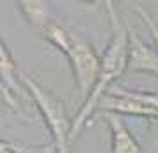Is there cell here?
I'll return each mask as SVG.
<instances>
[{
  "instance_id": "ba28073f",
  "label": "cell",
  "mask_w": 158,
  "mask_h": 153,
  "mask_svg": "<svg viewBox=\"0 0 158 153\" xmlns=\"http://www.w3.org/2000/svg\"><path fill=\"white\" fill-rule=\"evenodd\" d=\"M20 11H22L27 22L37 29L43 30L48 23L52 22L48 18V6L44 2H20Z\"/></svg>"
},
{
  "instance_id": "7c38bea8",
  "label": "cell",
  "mask_w": 158,
  "mask_h": 153,
  "mask_svg": "<svg viewBox=\"0 0 158 153\" xmlns=\"http://www.w3.org/2000/svg\"><path fill=\"white\" fill-rule=\"evenodd\" d=\"M59 153H60V151H59Z\"/></svg>"
},
{
  "instance_id": "9c48e42d",
  "label": "cell",
  "mask_w": 158,
  "mask_h": 153,
  "mask_svg": "<svg viewBox=\"0 0 158 153\" xmlns=\"http://www.w3.org/2000/svg\"><path fill=\"white\" fill-rule=\"evenodd\" d=\"M0 151L2 153H59V148L53 141L48 142V144H25V142L2 141L0 142Z\"/></svg>"
},
{
  "instance_id": "277c9868",
  "label": "cell",
  "mask_w": 158,
  "mask_h": 153,
  "mask_svg": "<svg viewBox=\"0 0 158 153\" xmlns=\"http://www.w3.org/2000/svg\"><path fill=\"white\" fill-rule=\"evenodd\" d=\"M128 73L142 71L158 79V50L146 45L133 29H128Z\"/></svg>"
},
{
  "instance_id": "52a82bcc",
  "label": "cell",
  "mask_w": 158,
  "mask_h": 153,
  "mask_svg": "<svg viewBox=\"0 0 158 153\" xmlns=\"http://www.w3.org/2000/svg\"><path fill=\"white\" fill-rule=\"evenodd\" d=\"M101 112H114V114H131V116H140L146 119H156L158 117V110L146 107L142 103H139L137 100H131L128 96H121V95H107L101 98L100 107Z\"/></svg>"
},
{
  "instance_id": "5b68a950",
  "label": "cell",
  "mask_w": 158,
  "mask_h": 153,
  "mask_svg": "<svg viewBox=\"0 0 158 153\" xmlns=\"http://www.w3.org/2000/svg\"><path fill=\"white\" fill-rule=\"evenodd\" d=\"M103 119L107 121L110 130V141H112V153H144L140 144L137 142L133 134L124 125L119 114L114 112H101Z\"/></svg>"
},
{
  "instance_id": "6da1fadb",
  "label": "cell",
  "mask_w": 158,
  "mask_h": 153,
  "mask_svg": "<svg viewBox=\"0 0 158 153\" xmlns=\"http://www.w3.org/2000/svg\"><path fill=\"white\" fill-rule=\"evenodd\" d=\"M105 9H107L110 25H112V37H110V43L107 45V48L101 55L98 80L94 84V87L91 89L89 96L85 98L84 105L80 107L78 114L73 119L71 141L78 137V134L84 130V126L93 117L94 110L100 107L101 98L107 95L108 89L126 71V66H128V29L119 20L114 7V2H105Z\"/></svg>"
},
{
  "instance_id": "3957f363",
  "label": "cell",
  "mask_w": 158,
  "mask_h": 153,
  "mask_svg": "<svg viewBox=\"0 0 158 153\" xmlns=\"http://www.w3.org/2000/svg\"><path fill=\"white\" fill-rule=\"evenodd\" d=\"M60 52L68 57L69 64H71L77 87L87 98L89 93H91V89L94 87L96 80H98L101 57L94 52V48L91 45L85 43L82 37H78L73 32H69L68 43L64 45V48Z\"/></svg>"
},
{
  "instance_id": "30bf717a",
  "label": "cell",
  "mask_w": 158,
  "mask_h": 153,
  "mask_svg": "<svg viewBox=\"0 0 158 153\" xmlns=\"http://www.w3.org/2000/svg\"><path fill=\"white\" fill-rule=\"evenodd\" d=\"M135 11L137 15L142 18L144 25L148 27V30H149V34L153 36V41H155V45H156V50H158V25L156 22L153 20V16L146 11V7H142V6H139V4H135Z\"/></svg>"
},
{
  "instance_id": "8fae6325",
  "label": "cell",
  "mask_w": 158,
  "mask_h": 153,
  "mask_svg": "<svg viewBox=\"0 0 158 153\" xmlns=\"http://www.w3.org/2000/svg\"><path fill=\"white\" fill-rule=\"evenodd\" d=\"M149 128H151V132L158 137V117L156 119H149Z\"/></svg>"
},
{
  "instance_id": "7a4b0ae2",
  "label": "cell",
  "mask_w": 158,
  "mask_h": 153,
  "mask_svg": "<svg viewBox=\"0 0 158 153\" xmlns=\"http://www.w3.org/2000/svg\"><path fill=\"white\" fill-rule=\"evenodd\" d=\"M22 82L27 87V93L30 95L32 102L36 103L37 110L41 112L44 119V125L48 126L53 142L57 144L60 153H69V142H71V128L73 121L68 116L64 102L57 96L44 89L36 79L30 75L22 73Z\"/></svg>"
},
{
  "instance_id": "8992f818",
  "label": "cell",
  "mask_w": 158,
  "mask_h": 153,
  "mask_svg": "<svg viewBox=\"0 0 158 153\" xmlns=\"http://www.w3.org/2000/svg\"><path fill=\"white\" fill-rule=\"evenodd\" d=\"M0 73H2V98L9 107H15V95H18V91H20L18 64L4 41L0 43Z\"/></svg>"
}]
</instances>
